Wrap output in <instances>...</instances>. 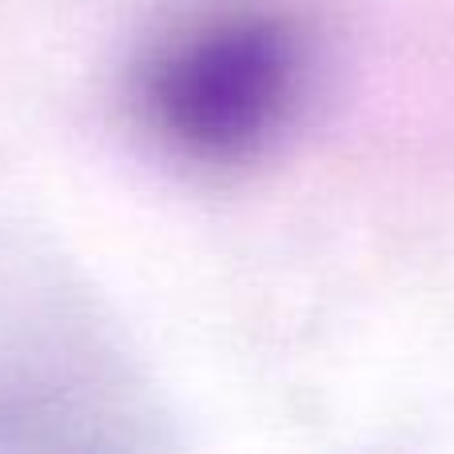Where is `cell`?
<instances>
[{"label":"cell","mask_w":454,"mask_h":454,"mask_svg":"<svg viewBox=\"0 0 454 454\" xmlns=\"http://www.w3.org/2000/svg\"><path fill=\"white\" fill-rule=\"evenodd\" d=\"M303 44L287 16L223 4L168 28L132 72V104L164 152L200 168L255 160L295 112Z\"/></svg>","instance_id":"1"}]
</instances>
